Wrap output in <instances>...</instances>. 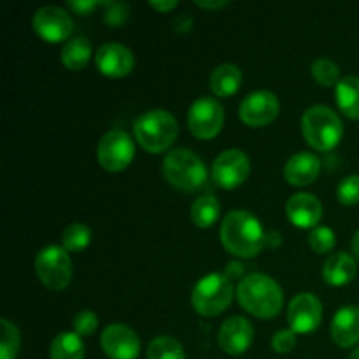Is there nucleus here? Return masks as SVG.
<instances>
[{
	"mask_svg": "<svg viewBox=\"0 0 359 359\" xmlns=\"http://www.w3.org/2000/svg\"><path fill=\"white\" fill-rule=\"evenodd\" d=\"M223 248L237 258H255L266 245V233L262 223L249 210H231L219 228Z\"/></svg>",
	"mask_w": 359,
	"mask_h": 359,
	"instance_id": "nucleus-1",
	"label": "nucleus"
},
{
	"mask_svg": "<svg viewBox=\"0 0 359 359\" xmlns=\"http://www.w3.org/2000/svg\"><path fill=\"white\" fill-rule=\"evenodd\" d=\"M237 298L245 312L259 319H272L284 305L283 287L265 273H249L238 283Z\"/></svg>",
	"mask_w": 359,
	"mask_h": 359,
	"instance_id": "nucleus-2",
	"label": "nucleus"
},
{
	"mask_svg": "<svg viewBox=\"0 0 359 359\" xmlns=\"http://www.w3.org/2000/svg\"><path fill=\"white\" fill-rule=\"evenodd\" d=\"M133 135L147 153H165L179 135L177 119L165 109H151L135 119Z\"/></svg>",
	"mask_w": 359,
	"mask_h": 359,
	"instance_id": "nucleus-3",
	"label": "nucleus"
},
{
	"mask_svg": "<svg viewBox=\"0 0 359 359\" xmlns=\"http://www.w3.org/2000/svg\"><path fill=\"white\" fill-rule=\"evenodd\" d=\"M302 133L312 149L332 151L342 140L344 123L328 105H312L302 116Z\"/></svg>",
	"mask_w": 359,
	"mask_h": 359,
	"instance_id": "nucleus-4",
	"label": "nucleus"
},
{
	"mask_svg": "<svg viewBox=\"0 0 359 359\" xmlns=\"http://www.w3.org/2000/svg\"><path fill=\"white\" fill-rule=\"evenodd\" d=\"M163 175L174 188L193 193L207 184L209 172L198 154L186 147L172 149L163 160Z\"/></svg>",
	"mask_w": 359,
	"mask_h": 359,
	"instance_id": "nucleus-5",
	"label": "nucleus"
},
{
	"mask_svg": "<svg viewBox=\"0 0 359 359\" xmlns=\"http://www.w3.org/2000/svg\"><path fill=\"white\" fill-rule=\"evenodd\" d=\"M233 294V283L224 273H207L193 287L191 305L200 316L214 318L230 307Z\"/></svg>",
	"mask_w": 359,
	"mask_h": 359,
	"instance_id": "nucleus-6",
	"label": "nucleus"
},
{
	"mask_svg": "<svg viewBox=\"0 0 359 359\" xmlns=\"http://www.w3.org/2000/svg\"><path fill=\"white\" fill-rule=\"evenodd\" d=\"M35 272L46 287L65 290L72 280V259L63 245H48L35 258Z\"/></svg>",
	"mask_w": 359,
	"mask_h": 359,
	"instance_id": "nucleus-7",
	"label": "nucleus"
},
{
	"mask_svg": "<svg viewBox=\"0 0 359 359\" xmlns=\"http://www.w3.org/2000/svg\"><path fill=\"white\" fill-rule=\"evenodd\" d=\"M135 156L133 139L121 128H112L102 135L97 146V160L107 172H123Z\"/></svg>",
	"mask_w": 359,
	"mask_h": 359,
	"instance_id": "nucleus-8",
	"label": "nucleus"
},
{
	"mask_svg": "<svg viewBox=\"0 0 359 359\" xmlns=\"http://www.w3.org/2000/svg\"><path fill=\"white\" fill-rule=\"evenodd\" d=\"M224 125V109L216 98L200 97L188 111V128L196 139L210 140Z\"/></svg>",
	"mask_w": 359,
	"mask_h": 359,
	"instance_id": "nucleus-9",
	"label": "nucleus"
},
{
	"mask_svg": "<svg viewBox=\"0 0 359 359\" xmlns=\"http://www.w3.org/2000/svg\"><path fill=\"white\" fill-rule=\"evenodd\" d=\"M251 174V161L241 149H226L214 160L210 175L214 184L223 189H235L244 184Z\"/></svg>",
	"mask_w": 359,
	"mask_h": 359,
	"instance_id": "nucleus-10",
	"label": "nucleus"
},
{
	"mask_svg": "<svg viewBox=\"0 0 359 359\" xmlns=\"http://www.w3.org/2000/svg\"><path fill=\"white\" fill-rule=\"evenodd\" d=\"M32 27L42 41L56 44V42H63L70 37L74 30V21L69 11L63 7L44 6L35 11L34 18H32Z\"/></svg>",
	"mask_w": 359,
	"mask_h": 359,
	"instance_id": "nucleus-11",
	"label": "nucleus"
},
{
	"mask_svg": "<svg viewBox=\"0 0 359 359\" xmlns=\"http://www.w3.org/2000/svg\"><path fill=\"white\" fill-rule=\"evenodd\" d=\"M280 102L276 93L269 90H258L249 93L238 107L242 121L252 128H262L270 125L279 116Z\"/></svg>",
	"mask_w": 359,
	"mask_h": 359,
	"instance_id": "nucleus-12",
	"label": "nucleus"
},
{
	"mask_svg": "<svg viewBox=\"0 0 359 359\" xmlns=\"http://www.w3.org/2000/svg\"><path fill=\"white\" fill-rule=\"evenodd\" d=\"M100 346L109 359H137L140 354V339L130 326L114 323L100 335Z\"/></svg>",
	"mask_w": 359,
	"mask_h": 359,
	"instance_id": "nucleus-13",
	"label": "nucleus"
},
{
	"mask_svg": "<svg viewBox=\"0 0 359 359\" xmlns=\"http://www.w3.org/2000/svg\"><path fill=\"white\" fill-rule=\"evenodd\" d=\"M323 321V305L312 293H300L290 302L287 323L294 333H312Z\"/></svg>",
	"mask_w": 359,
	"mask_h": 359,
	"instance_id": "nucleus-14",
	"label": "nucleus"
},
{
	"mask_svg": "<svg viewBox=\"0 0 359 359\" xmlns=\"http://www.w3.org/2000/svg\"><path fill=\"white\" fill-rule=\"evenodd\" d=\"M255 340V326L242 316H233L221 325L217 333L219 347L230 356H241L248 353Z\"/></svg>",
	"mask_w": 359,
	"mask_h": 359,
	"instance_id": "nucleus-15",
	"label": "nucleus"
},
{
	"mask_svg": "<svg viewBox=\"0 0 359 359\" xmlns=\"http://www.w3.org/2000/svg\"><path fill=\"white\" fill-rule=\"evenodd\" d=\"M95 63L104 76L119 79L132 72L135 67V56H133L132 49L126 48L125 44L105 42L98 48L97 55H95Z\"/></svg>",
	"mask_w": 359,
	"mask_h": 359,
	"instance_id": "nucleus-16",
	"label": "nucleus"
},
{
	"mask_svg": "<svg viewBox=\"0 0 359 359\" xmlns=\"http://www.w3.org/2000/svg\"><path fill=\"white\" fill-rule=\"evenodd\" d=\"M287 219L302 230L318 228L323 217V203L312 193H297L286 203Z\"/></svg>",
	"mask_w": 359,
	"mask_h": 359,
	"instance_id": "nucleus-17",
	"label": "nucleus"
},
{
	"mask_svg": "<svg viewBox=\"0 0 359 359\" xmlns=\"http://www.w3.org/2000/svg\"><path fill=\"white\" fill-rule=\"evenodd\" d=\"M319 172H321V160L309 151L293 154L284 165V177L291 186H297V188L312 184L318 179Z\"/></svg>",
	"mask_w": 359,
	"mask_h": 359,
	"instance_id": "nucleus-18",
	"label": "nucleus"
},
{
	"mask_svg": "<svg viewBox=\"0 0 359 359\" xmlns=\"http://www.w3.org/2000/svg\"><path fill=\"white\" fill-rule=\"evenodd\" d=\"M332 340L339 347H353L359 342V307L344 305L332 321Z\"/></svg>",
	"mask_w": 359,
	"mask_h": 359,
	"instance_id": "nucleus-19",
	"label": "nucleus"
},
{
	"mask_svg": "<svg viewBox=\"0 0 359 359\" xmlns=\"http://www.w3.org/2000/svg\"><path fill=\"white\" fill-rule=\"evenodd\" d=\"M358 263L347 252H333L323 265V279L330 286H346L356 277Z\"/></svg>",
	"mask_w": 359,
	"mask_h": 359,
	"instance_id": "nucleus-20",
	"label": "nucleus"
},
{
	"mask_svg": "<svg viewBox=\"0 0 359 359\" xmlns=\"http://www.w3.org/2000/svg\"><path fill=\"white\" fill-rule=\"evenodd\" d=\"M242 86V70L233 63H221L209 77V88L216 97L228 98Z\"/></svg>",
	"mask_w": 359,
	"mask_h": 359,
	"instance_id": "nucleus-21",
	"label": "nucleus"
},
{
	"mask_svg": "<svg viewBox=\"0 0 359 359\" xmlns=\"http://www.w3.org/2000/svg\"><path fill=\"white\" fill-rule=\"evenodd\" d=\"M335 100L340 112L349 119H359V77L347 76L335 86Z\"/></svg>",
	"mask_w": 359,
	"mask_h": 359,
	"instance_id": "nucleus-22",
	"label": "nucleus"
},
{
	"mask_svg": "<svg viewBox=\"0 0 359 359\" xmlns=\"http://www.w3.org/2000/svg\"><path fill=\"white\" fill-rule=\"evenodd\" d=\"M93 49L86 37H74L62 48V62L69 70H81L90 63Z\"/></svg>",
	"mask_w": 359,
	"mask_h": 359,
	"instance_id": "nucleus-23",
	"label": "nucleus"
},
{
	"mask_svg": "<svg viewBox=\"0 0 359 359\" xmlns=\"http://www.w3.org/2000/svg\"><path fill=\"white\" fill-rule=\"evenodd\" d=\"M84 342L77 333L63 332L51 342L49 356L51 359H84Z\"/></svg>",
	"mask_w": 359,
	"mask_h": 359,
	"instance_id": "nucleus-24",
	"label": "nucleus"
},
{
	"mask_svg": "<svg viewBox=\"0 0 359 359\" xmlns=\"http://www.w3.org/2000/svg\"><path fill=\"white\" fill-rule=\"evenodd\" d=\"M221 216V203L214 195H202L193 202L191 221L198 228H210Z\"/></svg>",
	"mask_w": 359,
	"mask_h": 359,
	"instance_id": "nucleus-25",
	"label": "nucleus"
},
{
	"mask_svg": "<svg viewBox=\"0 0 359 359\" xmlns=\"http://www.w3.org/2000/svg\"><path fill=\"white\" fill-rule=\"evenodd\" d=\"M147 358L149 359H186L184 347L174 337L161 335L156 337L147 347Z\"/></svg>",
	"mask_w": 359,
	"mask_h": 359,
	"instance_id": "nucleus-26",
	"label": "nucleus"
},
{
	"mask_svg": "<svg viewBox=\"0 0 359 359\" xmlns=\"http://www.w3.org/2000/svg\"><path fill=\"white\" fill-rule=\"evenodd\" d=\"M91 242V230L84 223H72L63 230L62 244L69 252H79Z\"/></svg>",
	"mask_w": 359,
	"mask_h": 359,
	"instance_id": "nucleus-27",
	"label": "nucleus"
},
{
	"mask_svg": "<svg viewBox=\"0 0 359 359\" xmlns=\"http://www.w3.org/2000/svg\"><path fill=\"white\" fill-rule=\"evenodd\" d=\"M0 328H2V339H0V359H16L20 351L21 337L20 330L9 321V319H0Z\"/></svg>",
	"mask_w": 359,
	"mask_h": 359,
	"instance_id": "nucleus-28",
	"label": "nucleus"
},
{
	"mask_svg": "<svg viewBox=\"0 0 359 359\" xmlns=\"http://www.w3.org/2000/svg\"><path fill=\"white\" fill-rule=\"evenodd\" d=\"M312 77L318 81L321 86H337L340 81V69L333 60L321 56L316 60L311 67Z\"/></svg>",
	"mask_w": 359,
	"mask_h": 359,
	"instance_id": "nucleus-29",
	"label": "nucleus"
},
{
	"mask_svg": "<svg viewBox=\"0 0 359 359\" xmlns=\"http://www.w3.org/2000/svg\"><path fill=\"white\" fill-rule=\"evenodd\" d=\"M337 244V235L332 228L328 226H318L311 231L309 235V245L318 255H326L332 251Z\"/></svg>",
	"mask_w": 359,
	"mask_h": 359,
	"instance_id": "nucleus-30",
	"label": "nucleus"
},
{
	"mask_svg": "<svg viewBox=\"0 0 359 359\" xmlns=\"http://www.w3.org/2000/svg\"><path fill=\"white\" fill-rule=\"evenodd\" d=\"M337 196L344 205L359 203V175H347L337 186Z\"/></svg>",
	"mask_w": 359,
	"mask_h": 359,
	"instance_id": "nucleus-31",
	"label": "nucleus"
},
{
	"mask_svg": "<svg viewBox=\"0 0 359 359\" xmlns=\"http://www.w3.org/2000/svg\"><path fill=\"white\" fill-rule=\"evenodd\" d=\"M72 326L74 333H77L81 339H83V337H91L98 328V316L95 314L93 311L84 309V311L77 312L76 318H74L72 321Z\"/></svg>",
	"mask_w": 359,
	"mask_h": 359,
	"instance_id": "nucleus-32",
	"label": "nucleus"
},
{
	"mask_svg": "<svg viewBox=\"0 0 359 359\" xmlns=\"http://www.w3.org/2000/svg\"><path fill=\"white\" fill-rule=\"evenodd\" d=\"M102 6L105 7L104 11V21L111 27H121L126 20H128V11L130 6L125 2H102Z\"/></svg>",
	"mask_w": 359,
	"mask_h": 359,
	"instance_id": "nucleus-33",
	"label": "nucleus"
},
{
	"mask_svg": "<svg viewBox=\"0 0 359 359\" xmlns=\"http://www.w3.org/2000/svg\"><path fill=\"white\" fill-rule=\"evenodd\" d=\"M297 347V333L293 330H279L272 337V349L279 354H287Z\"/></svg>",
	"mask_w": 359,
	"mask_h": 359,
	"instance_id": "nucleus-34",
	"label": "nucleus"
},
{
	"mask_svg": "<svg viewBox=\"0 0 359 359\" xmlns=\"http://www.w3.org/2000/svg\"><path fill=\"white\" fill-rule=\"evenodd\" d=\"M98 6H102V2H97V0H69L67 2V7L79 16H88Z\"/></svg>",
	"mask_w": 359,
	"mask_h": 359,
	"instance_id": "nucleus-35",
	"label": "nucleus"
},
{
	"mask_svg": "<svg viewBox=\"0 0 359 359\" xmlns=\"http://www.w3.org/2000/svg\"><path fill=\"white\" fill-rule=\"evenodd\" d=\"M191 25H193V18L189 16L188 13L179 14V16L174 20V30L177 32V34H188V32L191 30Z\"/></svg>",
	"mask_w": 359,
	"mask_h": 359,
	"instance_id": "nucleus-36",
	"label": "nucleus"
},
{
	"mask_svg": "<svg viewBox=\"0 0 359 359\" xmlns=\"http://www.w3.org/2000/svg\"><path fill=\"white\" fill-rule=\"evenodd\" d=\"M149 6L158 13H168V11H174L179 6V2L177 0H151Z\"/></svg>",
	"mask_w": 359,
	"mask_h": 359,
	"instance_id": "nucleus-37",
	"label": "nucleus"
},
{
	"mask_svg": "<svg viewBox=\"0 0 359 359\" xmlns=\"http://www.w3.org/2000/svg\"><path fill=\"white\" fill-rule=\"evenodd\" d=\"M242 273H244V265L238 262L228 263L226 270H224V276H226L230 280L238 279V277H242Z\"/></svg>",
	"mask_w": 359,
	"mask_h": 359,
	"instance_id": "nucleus-38",
	"label": "nucleus"
},
{
	"mask_svg": "<svg viewBox=\"0 0 359 359\" xmlns=\"http://www.w3.org/2000/svg\"><path fill=\"white\" fill-rule=\"evenodd\" d=\"M195 6L202 7V9H221V7L228 6V0H195Z\"/></svg>",
	"mask_w": 359,
	"mask_h": 359,
	"instance_id": "nucleus-39",
	"label": "nucleus"
},
{
	"mask_svg": "<svg viewBox=\"0 0 359 359\" xmlns=\"http://www.w3.org/2000/svg\"><path fill=\"white\" fill-rule=\"evenodd\" d=\"M280 242H283L280 233H277V231H266V245L277 248V245H280Z\"/></svg>",
	"mask_w": 359,
	"mask_h": 359,
	"instance_id": "nucleus-40",
	"label": "nucleus"
},
{
	"mask_svg": "<svg viewBox=\"0 0 359 359\" xmlns=\"http://www.w3.org/2000/svg\"><path fill=\"white\" fill-rule=\"evenodd\" d=\"M353 252L354 256H356V259L359 262V230L354 233L353 237Z\"/></svg>",
	"mask_w": 359,
	"mask_h": 359,
	"instance_id": "nucleus-41",
	"label": "nucleus"
},
{
	"mask_svg": "<svg viewBox=\"0 0 359 359\" xmlns=\"http://www.w3.org/2000/svg\"><path fill=\"white\" fill-rule=\"evenodd\" d=\"M349 359H359V347H356V349H354L353 353H351Z\"/></svg>",
	"mask_w": 359,
	"mask_h": 359,
	"instance_id": "nucleus-42",
	"label": "nucleus"
}]
</instances>
